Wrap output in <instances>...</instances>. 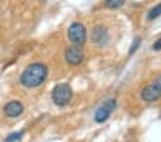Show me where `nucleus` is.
<instances>
[{
  "instance_id": "2eb2a0df",
  "label": "nucleus",
  "mask_w": 161,
  "mask_h": 142,
  "mask_svg": "<svg viewBox=\"0 0 161 142\" xmlns=\"http://www.w3.org/2000/svg\"><path fill=\"white\" fill-rule=\"evenodd\" d=\"M40 2H45V0H40Z\"/></svg>"
},
{
  "instance_id": "0eeeda50",
  "label": "nucleus",
  "mask_w": 161,
  "mask_h": 142,
  "mask_svg": "<svg viewBox=\"0 0 161 142\" xmlns=\"http://www.w3.org/2000/svg\"><path fill=\"white\" fill-rule=\"evenodd\" d=\"M4 113L7 118H19L23 113H25V106L19 100H9L4 106Z\"/></svg>"
},
{
  "instance_id": "f8f14e48",
  "label": "nucleus",
  "mask_w": 161,
  "mask_h": 142,
  "mask_svg": "<svg viewBox=\"0 0 161 142\" xmlns=\"http://www.w3.org/2000/svg\"><path fill=\"white\" fill-rule=\"evenodd\" d=\"M139 45H140V38H135V43H133L132 47H130V54H133V52H135L137 48H139Z\"/></svg>"
},
{
  "instance_id": "4468645a",
  "label": "nucleus",
  "mask_w": 161,
  "mask_h": 142,
  "mask_svg": "<svg viewBox=\"0 0 161 142\" xmlns=\"http://www.w3.org/2000/svg\"><path fill=\"white\" fill-rule=\"evenodd\" d=\"M154 83H156V85H158V87H159V88H161V76H158V78L154 80Z\"/></svg>"
},
{
  "instance_id": "f257e3e1",
  "label": "nucleus",
  "mask_w": 161,
  "mask_h": 142,
  "mask_svg": "<svg viewBox=\"0 0 161 142\" xmlns=\"http://www.w3.org/2000/svg\"><path fill=\"white\" fill-rule=\"evenodd\" d=\"M49 76V68L43 62H31L30 66H26L25 71L19 76V83L25 88H36V87L43 85Z\"/></svg>"
},
{
  "instance_id": "423d86ee",
  "label": "nucleus",
  "mask_w": 161,
  "mask_h": 142,
  "mask_svg": "<svg viewBox=\"0 0 161 142\" xmlns=\"http://www.w3.org/2000/svg\"><path fill=\"white\" fill-rule=\"evenodd\" d=\"M140 99H142L144 102H147V104L156 102L158 99H161V88L154 82L149 83V85H146L142 90H140Z\"/></svg>"
},
{
  "instance_id": "6e6552de",
  "label": "nucleus",
  "mask_w": 161,
  "mask_h": 142,
  "mask_svg": "<svg viewBox=\"0 0 161 142\" xmlns=\"http://www.w3.org/2000/svg\"><path fill=\"white\" fill-rule=\"evenodd\" d=\"M108 28L104 26V24H97V26H94V30H92V42H94L95 45H106V42H108Z\"/></svg>"
},
{
  "instance_id": "1a4fd4ad",
  "label": "nucleus",
  "mask_w": 161,
  "mask_h": 142,
  "mask_svg": "<svg viewBox=\"0 0 161 142\" xmlns=\"http://www.w3.org/2000/svg\"><path fill=\"white\" fill-rule=\"evenodd\" d=\"M161 16V3H158V5H154L153 9L149 10V14H147V19L149 21H154L156 17Z\"/></svg>"
},
{
  "instance_id": "7ed1b4c3",
  "label": "nucleus",
  "mask_w": 161,
  "mask_h": 142,
  "mask_svg": "<svg viewBox=\"0 0 161 142\" xmlns=\"http://www.w3.org/2000/svg\"><path fill=\"white\" fill-rule=\"evenodd\" d=\"M68 38L73 45L83 47L85 42H87V28L83 26V23H78V21L71 23L69 28H68Z\"/></svg>"
},
{
  "instance_id": "ddd939ff",
  "label": "nucleus",
  "mask_w": 161,
  "mask_h": 142,
  "mask_svg": "<svg viewBox=\"0 0 161 142\" xmlns=\"http://www.w3.org/2000/svg\"><path fill=\"white\" fill-rule=\"evenodd\" d=\"M153 50H161V38H159V40H156V43L153 45Z\"/></svg>"
},
{
  "instance_id": "f03ea898",
  "label": "nucleus",
  "mask_w": 161,
  "mask_h": 142,
  "mask_svg": "<svg viewBox=\"0 0 161 142\" xmlns=\"http://www.w3.org/2000/svg\"><path fill=\"white\" fill-rule=\"evenodd\" d=\"M73 99V90H71L69 83H59V85L54 87L52 90V100L56 106L59 107H64L71 102Z\"/></svg>"
},
{
  "instance_id": "9d476101",
  "label": "nucleus",
  "mask_w": 161,
  "mask_h": 142,
  "mask_svg": "<svg viewBox=\"0 0 161 142\" xmlns=\"http://www.w3.org/2000/svg\"><path fill=\"white\" fill-rule=\"evenodd\" d=\"M104 5L108 9H119L125 5V0H104Z\"/></svg>"
},
{
  "instance_id": "9b49d317",
  "label": "nucleus",
  "mask_w": 161,
  "mask_h": 142,
  "mask_svg": "<svg viewBox=\"0 0 161 142\" xmlns=\"http://www.w3.org/2000/svg\"><path fill=\"white\" fill-rule=\"evenodd\" d=\"M25 135V132H14V133H11V135H7V139H5V142H16V140H19V139Z\"/></svg>"
},
{
  "instance_id": "20e7f679",
  "label": "nucleus",
  "mask_w": 161,
  "mask_h": 142,
  "mask_svg": "<svg viewBox=\"0 0 161 142\" xmlns=\"http://www.w3.org/2000/svg\"><path fill=\"white\" fill-rule=\"evenodd\" d=\"M116 106H118V104H116V99L104 100V102H102L101 106L95 109V113H94L95 123H104L106 120H109V116L116 111Z\"/></svg>"
},
{
  "instance_id": "39448f33",
  "label": "nucleus",
  "mask_w": 161,
  "mask_h": 142,
  "mask_svg": "<svg viewBox=\"0 0 161 142\" xmlns=\"http://www.w3.org/2000/svg\"><path fill=\"white\" fill-rule=\"evenodd\" d=\"M64 59L69 66H80L85 59V54L81 50V47H76V45H71L64 50Z\"/></svg>"
}]
</instances>
